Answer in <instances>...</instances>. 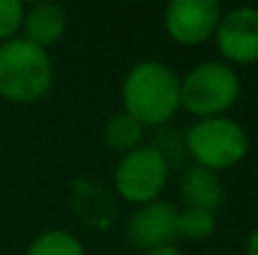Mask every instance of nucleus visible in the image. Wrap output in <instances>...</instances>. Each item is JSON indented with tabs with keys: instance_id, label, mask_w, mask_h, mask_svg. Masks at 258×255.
Segmentation results:
<instances>
[{
	"instance_id": "1",
	"label": "nucleus",
	"mask_w": 258,
	"mask_h": 255,
	"mask_svg": "<svg viewBox=\"0 0 258 255\" xmlns=\"http://www.w3.org/2000/svg\"><path fill=\"white\" fill-rule=\"evenodd\" d=\"M123 113L146 125H163L180 110V78L161 60L136 63L120 85Z\"/></svg>"
},
{
	"instance_id": "2",
	"label": "nucleus",
	"mask_w": 258,
	"mask_h": 255,
	"mask_svg": "<svg viewBox=\"0 0 258 255\" xmlns=\"http://www.w3.org/2000/svg\"><path fill=\"white\" fill-rule=\"evenodd\" d=\"M55 83V68L48 50L13 38L0 43V98L15 105L38 103Z\"/></svg>"
},
{
	"instance_id": "3",
	"label": "nucleus",
	"mask_w": 258,
	"mask_h": 255,
	"mask_svg": "<svg viewBox=\"0 0 258 255\" xmlns=\"http://www.w3.org/2000/svg\"><path fill=\"white\" fill-rule=\"evenodd\" d=\"M185 148L193 158V165L211 173H223L246 160L251 140L238 120L218 115L196 120L185 133Z\"/></svg>"
},
{
	"instance_id": "4",
	"label": "nucleus",
	"mask_w": 258,
	"mask_h": 255,
	"mask_svg": "<svg viewBox=\"0 0 258 255\" xmlns=\"http://www.w3.org/2000/svg\"><path fill=\"white\" fill-rule=\"evenodd\" d=\"M241 98V78L223 60H203L180 78V108L203 118L226 115Z\"/></svg>"
},
{
	"instance_id": "5",
	"label": "nucleus",
	"mask_w": 258,
	"mask_h": 255,
	"mask_svg": "<svg viewBox=\"0 0 258 255\" xmlns=\"http://www.w3.org/2000/svg\"><path fill=\"white\" fill-rule=\"evenodd\" d=\"M171 175V160L158 145H141L125 155H120L113 170L115 193L131 205L141 208L163 193Z\"/></svg>"
},
{
	"instance_id": "6",
	"label": "nucleus",
	"mask_w": 258,
	"mask_h": 255,
	"mask_svg": "<svg viewBox=\"0 0 258 255\" xmlns=\"http://www.w3.org/2000/svg\"><path fill=\"white\" fill-rule=\"evenodd\" d=\"M221 15L218 0H171L163 10V28L173 43L196 48L216 35Z\"/></svg>"
},
{
	"instance_id": "7",
	"label": "nucleus",
	"mask_w": 258,
	"mask_h": 255,
	"mask_svg": "<svg viewBox=\"0 0 258 255\" xmlns=\"http://www.w3.org/2000/svg\"><path fill=\"white\" fill-rule=\"evenodd\" d=\"M216 48L226 65H253L258 63V8L236 5L226 10L216 28Z\"/></svg>"
},
{
	"instance_id": "8",
	"label": "nucleus",
	"mask_w": 258,
	"mask_h": 255,
	"mask_svg": "<svg viewBox=\"0 0 258 255\" xmlns=\"http://www.w3.org/2000/svg\"><path fill=\"white\" fill-rule=\"evenodd\" d=\"M178 218L180 210L166 203V200H153L148 205H141L125 223V238L136 250H156L175 245L178 235Z\"/></svg>"
},
{
	"instance_id": "9",
	"label": "nucleus",
	"mask_w": 258,
	"mask_h": 255,
	"mask_svg": "<svg viewBox=\"0 0 258 255\" xmlns=\"http://www.w3.org/2000/svg\"><path fill=\"white\" fill-rule=\"evenodd\" d=\"M71 210L86 228H93V230L110 228L118 215L115 200L108 193V188H103L98 180H90V178L76 180L73 195H71Z\"/></svg>"
},
{
	"instance_id": "10",
	"label": "nucleus",
	"mask_w": 258,
	"mask_h": 255,
	"mask_svg": "<svg viewBox=\"0 0 258 255\" xmlns=\"http://www.w3.org/2000/svg\"><path fill=\"white\" fill-rule=\"evenodd\" d=\"M66 28H68V15L58 3H35L23 13V25H20L23 38L43 50L60 43Z\"/></svg>"
},
{
	"instance_id": "11",
	"label": "nucleus",
	"mask_w": 258,
	"mask_h": 255,
	"mask_svg": "<svg viewBox=\"0 0 258 255\" xmlns=\"http://www.w3.org/2000/svg\"><path fill=\"white\" fill-rule=\"evenodd\" d=\"M180 198L185 200L188 208H201L216 213L223 205L226 190L218 178V173H211L206 168H188L180 178Z\"/></svg>"
},
{
	"instance_id": "12",
	"label": "nucleus",
	"mask_w": 258,
	"mask_h": 255,
	"mask_svg": "<svg viewBox=\"0 0 258 255\" xmlns=\"http://www.w3.org/2000/svg\"><path fill=\"white\" fill-rule=\"evenodd\" d=\"M103 140H105L108 150L125 155L143 145V125L125 113H115L108 118V123L103 128Z\"/></svg>"
},
{
	"instance_id": "13",
	"label": "nucleus",
	"mask_w": 258,
	"mask_h": 255,
	"mask_svg": "<svg viewBox=\"0 0 258 255\" xmlns=\"http://www.w3.org/2000/svg\"><path fill=\"white\" fill-rule=\"evenodd\" d=\"M25 255H86V248L68 230H45L28 245Z\"/></svg>"
},
{
	"instance_id": "14",
	"label": "nucleus",
	"mask_w": 258,
	"mask_h": 255,
	"mask_svg": "<svg viewBox=\"0 0 258 255\" xmlns=\"http://www.w3.org/2000/svg\"><path fill=\"white\" fill-rule=\"evenodd\" d=\"M213 230H216V213L201 210V208H185V210H180V218H178V235L180 238H188L193 243H201L208 235H213Z\"/></svg>"
},
{
	"instance_id": "15",
	"label": "nucleus",
	"mask_w": 258,
	"mask_h": 255,
	"mask_svg": "<svg viewBox=\"0 0 258 255\" xmlns=\"http://www.w3.org/2000/svg\"><path fill=\"white\" fill-rule=\"evenodd\" d=\"M25 5L20 0H0V43L18 38Z\"/></svg>"
},
{
	"instance_id": "16",
	"label": "nucleus",
	"mask_w": 258,
	"mask_h": 255,
	"mask_svg": "<svg viewBox=\"0 0 258 255\" xmlns=\"http://www.w3.org/2000/svg\"><path fill=\"white\" fill-rule=\"evenodd\" d=\"M246 255H258V228L251 230V235L246 240Z\"/></svg>"
},
{
	"instance_id": "17",
	"label": "nucleus",
	"mask_w": 258,
	"mask_h": 255,
	"mask_svg": "<svg viewBox=\"0 0 258 255\" xmlns=\"http://www.w3.org/2000/svg\"><path fill=\"white\" fill-rule=\"evenodd\" d=\"M146 255H185L180 248H175V245H166V248H156V250H148Z\"/></svg>"
}]
</instances>
